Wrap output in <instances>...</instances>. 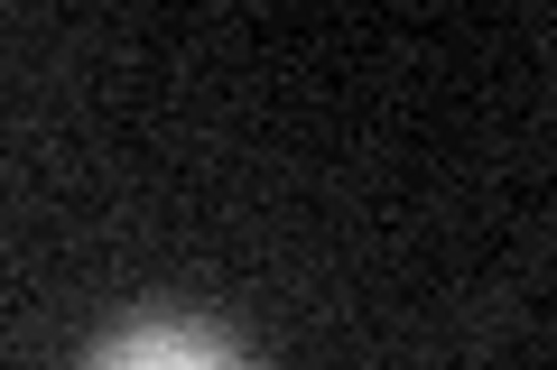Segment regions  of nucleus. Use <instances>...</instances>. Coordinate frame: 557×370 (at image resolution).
Masks as SVG:
<instances>
[{
    "label": "nucleus",
    "mask_w": 557,
    "mask_h": 370,
    "mask_svg": "<svg viewBox=\"0 0 557 370\" xmlns=\"http://www.w3.org/2000/svg\"><path fill=\"white\" fill-rule=\"evenodd\" d=\"M84 370H242V352L223 343L214 324H186V315H139Z\"/></svg>",
    "instance_id": "obj_1"
}]
</instances>
